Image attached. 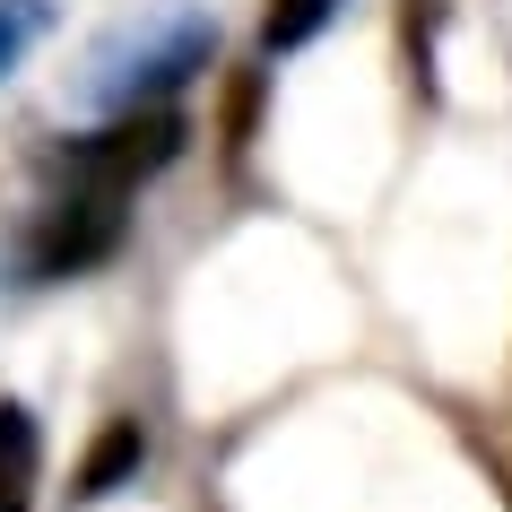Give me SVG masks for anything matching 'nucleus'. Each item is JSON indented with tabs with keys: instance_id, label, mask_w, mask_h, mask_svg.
<instances>
[{
	"instance_id": "1",
	"label": "nucleus",
	"mask_w": 512,
	"mask_h": 512,
	"mask_svg": "<svg viewBox=\"0 0 512 512\" xmlns=\"http://www.w3.org/2000/svg\"><path fill=\"white\" fill-rule=\"evenodd\" d=\"M217 53V27L200 18V9H174V18H157V27L122 35V44H105L96 53V79H87V96L105 113H139V105H174V87L200 79Z\"/></svg>"
},
{
	"instance_id": "6",
	"label": "nucleus",
	"mask_w": 512,
	"mask_h": 512,
	"mask_svg": "<svg viewBox=\"0 0 512 512\" xmlns=\"http://www.w3.org/2000/svg\"><path fill=\"white\" fill-rule=\"evenodd\" d=\"M35 35H44V0H0V79L27 61Z\"/></svg>"
},
{
	"instance_id": "4",
	"label": "nucleus",
	"mask_w": 512,
	"mask_h": 512,
	"mask_svg": "<svg viewBox=\"0 0 512 512\" xmlns=\"http://www.w3.org/2000/svg\"><path fill=\"white\" fill-rule=\"evenodd\" d=\"M139 469H148V426H139V417H113V426L96 434V452L79 460V504H96V495H113V486H131Z\"/></svg>"
},
{
	"instance_id": "3",
	"label": "nucleus",
	"mask_w": 512,
	"mask_h": 512,
	"mask_svg": "<svg viewBox=\"0 0 512 512\" xmlns=\"http://www.w3.org/2000/svg\"><path fill=\"white\" fill-rule=\"evenodd\" d=\"M44 486V426L27 400H0V512H35Z\"/></svg>"
},
{
	"instance_id": "2",
	"label": "nucleus",
	"mask_w": 512,
	"mask_h": 512,
	"mask_svg": "<svg viewBox=\"0 0 512 512\" xmlns=\"http://www.w3.org/2000/svg\"><path fill=\"white\" fill-rule=\"evenodd\" d=\"M61 174H70V165H61ZM122 226H131V191L96 183V174H70V183L44 200V217H35L27 270L35 278H79V270H96V261L122 252Z\"/></svg>"
},
{
	"instance_id": "5",
	"label": "nucleus",
	"mask_w": 512,
	"mask_h": 512,
	"mask_svg": "<svg viewBox=\"0 0 512 512\" xmlns=\"http://www.w3.org/2000/svg\"><path fill=\"white\" fill-rule=\"evenodd\" d=\"M339 9H348V0H270V9H261V53H304Z\"/></svg>"
}]
</instances>
